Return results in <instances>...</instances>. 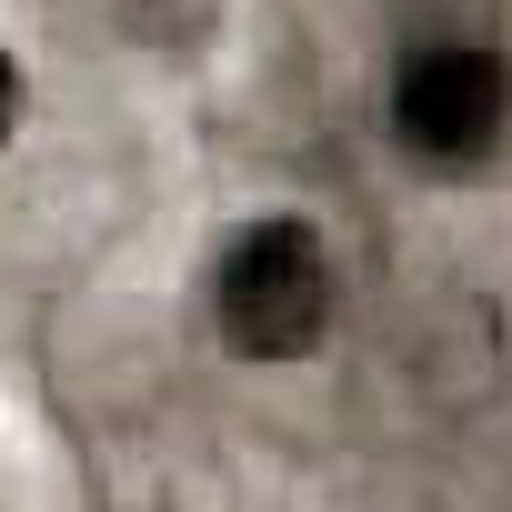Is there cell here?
I'll list each match as a JSON object with an SVG mask.
<instances>
[{
    "instance_id": "6da1fadb",
    "label": "cell",
    "mask_w": 512,
    "mask_h": 512,
    "mask_svg": "<svg viewBox=\"0 0 512 512\" xmlns=\"http://www.w3.org/2000/svg\"><path fill=\"white\" fill-rule=\"evenodd\" d=\"M211 332L241 362H302L332 332V251L312 221L262 211L211 251Z\"/></svg>"
},
{
    "instance_id": "7a4b0ae2",
    "label": "cell",
    "mask_w": 512,
    "mask_h": 512,
    "mask_svg": "<svg viewBox=\"0 0 512 512\" xmlns=\"http://www.w3.org/2000/svg\"><path fill=\"white\" fill-rule=\"evenodd\" d=\"M502 121H512V71H502V51H482V41H412V51L392 61V141H402L412 161L472 171V161H492Z\"/></svg>"
},
{
    "instance_id": "3957f363",
    "label": "cell",
    "mask_w": 512,
    "mask_h": 512,
    "mask_svg": "<svg viewBox=\"0 0 512 512\" xmlns=\"http://www.w3.org/2000/svg\"><path fill=\"white\" fill-rule=\"evenodd\" d=\"M91 11H101L121 41H141V51H191V41L221 21V0H91Z\"/></svg>"
},
{
    "instance_id": "277c9868",
    "label": "cell",
    "mask_w": 512,
    "mask_h": 512,
    "mask_svg": "<svg viewBox=\"0 0 512 512\" xmlns=\"http://www.w3.org/2000/svg\"><path fill=\"white\" fill-rule=\"evenodd\" d=\"M21 131V71H11V51H0V141Z\"/></svg>"
}]
</instances>
